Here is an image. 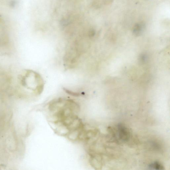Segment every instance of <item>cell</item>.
I'll list each match as a JSON object with an SVG mask.
<instances>
[{
  "instance_id": "cell-1",
  "label": "cell",
  "mask_w": 170,
  "mask_h": 170,
  "mask_svg": "<svg viewBox=\"0 0 170 170\" xmlns=\"http://www.w3.org/2000/svg\"><path fill=\"white\" fill-rule=\"evenodd\" d=\"M49 109L56 120L55 123L66 129L68 136L77 132L83 125L77 116L80 106L72 100H55L50 103Z\"/></svg>"
},
{
  "instance_id": "cell-2",
  "label": "cell",
  "mask_w": 170,
  "mask_h": 170,
  "mask_svg": "<svg viewBox=\"0 0 170 170\" xmlns=\"http://www.w3.org/2000/svg\"><path fill=\"white\" fill-rule=\"evenodd\" d=\"M22 86L31 90L38 94L42 92L44 83L41 76L37 73L31 70L25 71L19 77Z\"/></svg>"
},
{
  "instance_id": "cell-3",
  "label": "cell",
  "mask_w": 170,
  "mask_h": 170,
  "mask_svg": "<svg viewBox=\"0 0 170 170\" xmlns=\"http://www.w3.org/2000/svg\"><path fill=\"white\" fill-rule=\"evenodd\" d=\"M119 138L122 141L127 142L130 137V133L128 129L122 124H119L117 126Z\"/></svg>"
},
{
  "instance_id": "cell-4",
  "label": "cell",
  "mask_w": 170,
  "mask_h": 170,
  "mask_svg": "<svg viewBox=\"0 0 170 170\" xmlns=\"http://www.w3.org/2000/svg\"><path fill=\"white\" fill-rule=\"evenodd\" d=\"M145 28V24L143 23H138L135 25L133 28V32L135 35L140 36Z\"/></svg>"
},
{
  "instance_id": "cell-5",
  "label": "cell",
  "mask_w": 170,
  "mask_h": 170,
  "mask_svg": "<svg viewBox=\"0 0 170 170\" xmlns=\"http://www.w3.org/2000/svg\"><path fill=\"white\" fill-rule=\"evenodd\" d=\"M150 169L155 170H163L164 169L163 165L158 162H155L149 165Z\"/></svg>"
},
{
  "instance_id": "cell-6",
  "label": "cell",
  "mask_w": 170,
  "mask_h": 170,
  "mask_svg": "<svg viewBox=\"0 0 170 170\" xmlns=\"http://www.w3.org/2000/svg\"><path fill=\"white\" fill-rule=\"evenodd\" d=\"M148 60V56L145 54H142L139 56V61L142 64H146Z\"/></svg>"
}]
</instances>
